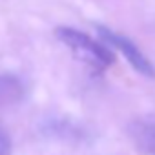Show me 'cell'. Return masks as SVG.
Returning a JSON list of instances; mask_svg holds the SVG:
<instances>
[{
    "mask_svg": "<svg viewBox=\"0 0 155 155\" xmlns=\"http://www.w3.org/2000/svg\"><path fill=\"white\" fill-rule=\"evenodd\" d=\"M99 35L104 38L106 44H110L111 48L119 49V51L128 58V62H130L139 73H142V75H146V77H155V68L151 66V62H150V60L142 55V51H140L133 42H130L126 37H120V35H117L115 31H111V29H108V28H99Z\"/></svg>",
    "mask_w": 155,
    "mask_h": 155,
    "instance_id": "7a4b0ae2",
    "label": "cell"
},
{
    "mask_svg": "<svg viewBox=\"0 0 155 155\" xmlns=\"http://www.w3.org/2000/svg\"><path fill=\"white\" fill-rule=\"evenodd\" d=\"M57 38L69 48L73 57L82 64L90 66L93 71H104L113 64V53L104 44L93 40L90 35L81 33L73 28H57Z\"/></svg>",
    "mask_w": 155,
    "mask_h": 155,
    "instance_id": "6da1fadb",
    "label": "cell"
},
{
    "mask_svg": "<svg viewBox=\"0 0 155 155\" xmlns=\"http://www.w3.org/2000/svg\"><path fill=\"white\" fill-rule=\"evenodd\" d=\"M22 97V84L11 75L0 77V106H8L17 102Z\"/></svg>",
    "mask_w": 155,
    "mask_h": 155,
    "instance_id": "277c9868",
    "label": "cell"
},
{
    "mask_svg": "<svg viewBox=\"0 0 155 155\" xmlns=\"http://www.w3.org/2000/svg\"><path fill=\"white\" fill-rule=\"evenodd\" d=\"M128 133L137 151L144 155H155V115L135 119L130 124Z\"/></svg>",
    "mask_w": 155,
    "mask_h": 155,
    "instance_id": "3957f363",
    "label": "cell"
},
{
    "mask_svg": "<svg viewBox=\"0 0 155 155\" xmlns=\"http://www.w3.org/2000/svg\"><path fill=\"white\" fill-rule=\"evenodd\" d=\"M0 155H11V139L2 126H0Z\"/></svg>",
    "mask_w": 155,
    "mask_h": 155,
    "instance_id": "5b68a950",
    "label": "cell"
}]
</instances>
